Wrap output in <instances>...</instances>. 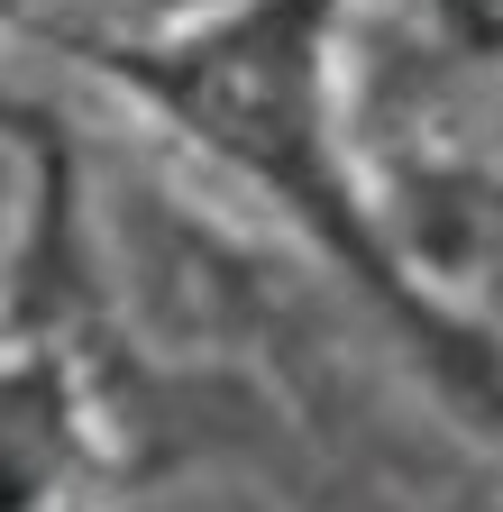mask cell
Returning <instances> with one entry per match:
<instances>
[{
  "instance_id": "1",
  "label": "cell",
  "mask_w": 503,
  "mask_h": 512,
  "mask_svg": "<svg viewBox=\"0 0 503 512\" xmlns=\"http://www.w3.org/2000/svg\"><path fill=\"white\" fill-rule=\"evenodd\" d=\"M330 19L339 0H238L229 19L174 37V46H129V74L174 128H193L211 156H229L238 174H257L275 202L330 238L348 266L403 302V275L385 266V247L366 238V211L339 174V138H330Z\"/></svg>"
},
{
  "instance_id": "2",
  "label": "cell",
  "mask_w": 503,
  "mask_h": 512,
  "mask_svg": "<svg viewBox=\"0 0 503 512\" xmlns=\"http://www.w3.org/2000/svg\"><path fill=\"white\" fill-rule=\"evenodd\" d=\"M439 19L458 46H503V0H439Z\"/></svg>"
}]
</instances>
